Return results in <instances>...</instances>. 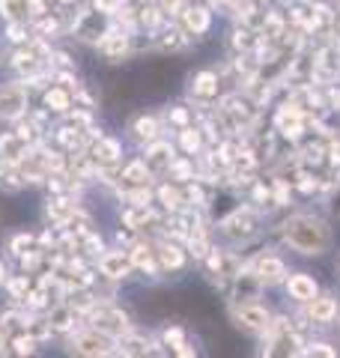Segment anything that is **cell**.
Masks as SVG:
<instances>
[{"instance_id": "20", "label": "cell", "mask_w": 340, "mask_h": 358, "mask_svg": "<svg viewBox=\"0 0 340 358\" xmlns=\"http://www.w3.org/2000/svg\"><path fill=\"white\" fill-rule=\"evenodd\" d=\"M120 221H122V227L134 233V236H138V233H150V230L164 224V218L155 212V206H126Z\"/></svg>"}, {"instance_id": "38", "label": "cell", "mask_w": 340, "mask_h": 358, "mask_svg": "<svg viewBox=\"0 0 340 358\" xmlns=\"http://www.w3.org/2000/svg\"><path fill=\"white\" fill-rule=\"evenodd\" d=\"M153 185H146V188H129V192H120V200H126L129 206H153Z\"/></svg>"}, {"instance_id": "35", "label": "cell", "mask_w": 340, "mask_h": 358, "mask_svg": "<svg viewBox=\"0 0 340 358\" xmlns=\"http://www.w3.org/2000/svg\"><path fill=\"white\" fill-rule=\"evenodd\" d=\"M30 248H36V236H33V233H27V230H18V233H13V236L6 239V251L13 254V257L27 254Z\"/></svg>"}, {"instance_id": "27", "label": "cell", "mask_w": 340, "mask_h": 358, "mask_svg": "<svg viewBox=\"0 0 340 358\" xmlns=\"http://www.w3.org/2000/svg\"><path fill=\"white\" fill-rule=\"evenodd\" d=\"M206 134H203V129L197 126H188V129H183V131H176V150L183 152V155H188V159H200L203 152H206Z\"/></svg>"}, {"instance_id": "7", "label": "cell", "mask_w": 340, "mask_h": 358, "mask_svg": "<svg viewBox=\"0 0 340 358\" xmlns=\"http://www.w3.org/2000/svg\"><path fill=\"white\" fill-rule=\"evenodd\" d=\"M188 96L194 105H218L224 96V75L221 69H200L191 75Z\"/></svg>"}, {"instance_id": "42", "label": "cell", "mask_w": 340, "mask_h": 358, "mask_svg": "<svg viewBox=\"0 0 340 358\" xmlns=\"http://www.w3.org/2000/svg\"><path fill=\"white\" fill-rule=\"evenodd\" d=\"M328 209H332L334 215H337V221H340V185L332 192V197H328Z\"/></svg>"}, {"instance_id": "29", "label": "cell", "mask_w": 340, "mask_h": 358, "mask_svg": "<svg viewBox=\"0 0 340 358\" xmlns=\"http://www.w3.org/2000/svg\"><path fill=\"white\" fill-rule=\"evenodd\" d=\"M155 200L162 203V209L167 215H176V212H185V197H183V185L173 182H162L155 188Z\"/></svg>"}, {"instance_id": "10", "label": "cell", "mask_w": 340, "mask_h": 358, "mask_svg": "<svg viewBox=\"0 0 340 358\" xmlns=\"http://www.w3.org/2000/svg\"><path fill=\"white\" fill-rule=\"evenodd\" d=\"M84 152L93 162L96 171H113V167L122 164V143L117 138H111V134H99Z\"/></svg>"}, {"instance_id": "1", "label": "cell", "mask_w": 340, "mask_h": 358, "mask_svg": "<svg viewBox=\"0 0 340 358\" xmlns=\"http://www.w3.org/2000/svg\"><path fill=\"white\" fill-rule=\"evenodd\" d=\"M278 239L302 257H323L325 251H332L334 233H332V224L323 215L292 212V215H287L278 224Z\"/></svg>"}, {"instance_id": "30", "label": "cell", "mask_w": 340, "mask_h": 358, "mask_svg": "<svg viewBox=\"0 0 340 358\" xmlns=\"http://www.w3.org/2000/svg\"><path fill=\"white\" fill-rule=\"evenodd\" d=\"M200 176L197 171V159H188V155H176V162L170 164V171H167V182H173V185H188V182H194V179Z\"/></svg>"}, {"instance_id": "36", "label": "cell", "mask_w": 340, "mask_h": 358, "mask_svg": "<svg viewBox=\"0 0 340 358\" xmlns=\"http://www.w3.org/2000/svg\"><path fill=\"white\" fill-rule=\"evenodd\" d=\"M36 338H33L30 331H18V334H13V338H9V352L13 355H33L36 352Z\"/></svg>"}, {"instance_id": "4", "label": "cell", "mask_w": 340, "mask_h": 358, "mask_svg": "<svg viewBox=\"0 0 340 358\" xmlns=\"http://www.w3.org/2000/svg\"><path fill=\"white\" fill-rule=\"evenodd\" d=\"M111 27H113L111 13H101V9H96V6H84L81 13H75V18L69 21V36L99 48V42L108 36Z\"/></svg>"}, {"instance_id": "47", "label": "cell", "mask_w": 340, "mask_h": 358, "mask_svg": "<svg viewBox=\"0 0 340 358\" xmlns=\"http://www.w3.org/2000/svg\"><path fill=\"white\" fill-rule=\"evenodd\" d=\"M332 3H334V6H340V0H332Z\"/></svg>"}, {"instance_id": "12", "label": "cell", "mask_w": 340, "mask_h": 358, "mask_svg": "<svg viewBox=\"0 0 340 358\" xmlns=\"http://www.w3.org/2000/svg\"><path fill=\"white\" fill-rule=\"evenodd\" d=\"M143 155V164H146V171L153 173V179H164L167 176V171H170V164L176 162V155H179V150H176V143H170V141H155V143H150V147H143L141 150Z\"/></svg>"}, {"instance_id": "43", "label": "cell", "mask_w": 340, "mask_h": 358, "mask_svg": "<svg viewBox=\"0 0 340 358\" xmlns=\"http://www.w3.org/2000/svg\"><path fill=\"white\" fill-rule=\"evenodd\" d=\"M9 352V334L0 329V355H6Z\"/></svg>"}, {"instance_id": "13", "label": "cell", "mask_w": 340, "mask_h": 358, "mask_svg": "<svg viewBox=\"0 0 340 358\" xmlns=\"http://www.w3.org/2000/svg\"><path fill=\"white\" fill-rule=\"evenodd\" d=\"M173 21L188 33L191 39H197V36H203V33H209V27H212V9L206 3H200V0H188L185 9Z\"/></svg>"}, {"instance_id": "33", "label": "cell", "mask_w": 340, "mask_h": 358, "mask_svg": "<svg viewBox=\"0 0 340 358\" xmlns=\"http://www.w3.org/2000/svg\"><path fill=\"white\" fill-rule=\"evenodd\" d=\"M290 185H292V192H296V194H302V197H311V194L320 192V176L311 173V171H304V167H299V171L292 173Z\"/></svg>"}, {"instance_id": "16", "label": "cell", "mask_w": 340, "mask_h": 358, "mask_svg": "<svg viewBox=\"0 0 340 358\" xmlns=\"http://www.w3.org/2000/svg\"><path fill=\"white\" fill-rule=\"evenodd\" d=\"M153 248H155L158 266H162L164 275H176V272H183V268L188 266V251H185L183 242H173V239L162 236V239L153 242Z\"/></svg>"}, {"instance_id": "39", "label": "cell", "mask_w": 340, "mask_h": 358, "mask_svg": "<svg viewBox=\"0 0 340 358\" xmlns=\"http://www.w3.org/2000/svg\"><path fill=\"white\" fill-rule=\"evenodd\" d=\"M188 341V334H185V329L183 326H167L164 331H162V346L167 352H173V350H179Z\"/></svg>"}, {"instance_id": "34", "label": "cell", "mask_w": 340, "mask_h": 358, "mask_svg": "<svg viewBox=\"0 0 340 358\" xmlns=\"http://www.w3.org/2000/svg\"><path fill=\"white\" fill-rule=\"evenodd\" d=\"M164 120H167L170 129L183 131V129H188V126H194V110H191L188 105H173V108H167Z\"/></svg>"}, {"instance_id": "3", "label": "cell", "mask_w": 340, "mask_h": 358, "mask_svg": "<svg viewBox=\"0 0 340 358\" xmlns=\"http://www.w3.org/2000/svg\"><path fill=\"white\" fill-rule=\"evenodd\" d=\"M113 350H117V341L93 326H81L75 334L66 338V352H69V358H111Z\"/></svg>"}, {"instance_id": "15", "label": "cell", "mask_w": 340, "mask_h": 358, "mask_svg": "<svg viewBox=\"0 0 340 358\" xmlns=\"http://www.w3.org/2000/svg\"><path fill=\"white\" fill-rule=\"evenodd\" d=\"M302 308H304L302 310L304 326H332L340 313V301L332 293H320L313 301H308V305H302Z\"/></svg>"}, {"instance_id": "14", "label": "cell", "mask_w": 340, "mask_h": 358, "mask_svg": "<svg viewBox=\"0 0 340 358\" xmlns=\"http://www.w3.org/2000/svg\"><path fill=\"white\" fill-rule=\"evenodd\" d=\"M129 260L134 266V272H141L143 278H150V281H158V278H164L162 266H158V257H155V248L150 239H134L129 245Z\"/></svg>"}, {"instance_id": "41", "label": "cell", "mask_w": 340, "mask_h": 358, "mask_svg": "<svg viewBox=\"0 0 340 358\" xmlns=\"http://www.w3.org/2000/svg\"><path fill=\"white\" fill-rule=\"evenodd\" d=\"M173 358H197V350H194V343L185 341L179 350H173Z\"/></svg>"}, {"instance_id": "45", "label": "cell", "mask_w": 340, "mask_h": 358, "mask_svg": "<svg viewBox=\"0 0 340 358\" xmlns=\"http://www.w3.org/2000/svg\"><path fill=\"white\" fill-rule=\"evenodd\" d=\"M60 6H72V3H78V0H57Z\"/></svg>"}, {"instance_id": "9", "label": "cell", "mask_w": 340, "mask_h": 358, "mask_svg": "<svg viewBox=\"0 0 340 358\" xmlns=\"http://www.w3.org/2000/svg\"><path fill=\"white\" fill-rule=\"evenodd\" d=\"M245 263L260 278V284H263V287H278V284H283L290 278L287 263H283L275 251H260L254 257H248Z\"/></svg>"}, {"instance_id": "46", "label": "cell", "mask_w": 340, "mask_h": 358, "mask_svg": "<svg viewBox=\"0 0 340 358\" xmlns=\"http://www.w3.org/2000/svg\"><path fill=\"white\" fill-rule=\"evenodd\" d=\"M13 358H33V355H13Z\"/></svg>"}, {"instance_id": "22", "label": "cell", "mask_w": 340, "mask_h": 358, "mask_svg": "<svg viewBox=\"0 0 340 358\" xmlns=\"http://www.w3.org/2000/svg\"><path fill=\"white\" fill-rule=\"evenodd\" d=\"M153 185V173L146 171L143 159H132L126 164H120V173H117V194L120 192H129V188H146Z\"/></svg>"}, {"instance_id": "6", "label": "cell", "mask_w": 340, "mask_h": 358, "mask_svg": "<svg viewBox=\"0 0 340 358\" xmlns=\"http://www.w3.org/2000/svg\"><path fill=\"white\" fill-rule=\"evenodd\" d=\"M230 320L239 331L263 338V331L271 320V310L263 301H230Z\"/></svg>"}, {"instance_id": "44", "label": "cell", "mask_w": 340, "mask_h": 358, "mask_svg": "<svg viewBox=\"0 0 340 358\" xmlns=\"http://www.w3.org/2000/svg\"><path fill=\"white\" fill-rule=\"evenodd\" d=\"M6 278H9V272H6V263L0 260V284H6Z\"/></svg>"}, {"instance_id": "17", "label": "cell", "mask_w": 340, "mask_h": 358, "mask_svg": "<svg viewBox=\"0 0 340 358\" xmlns=\"http://www.w3.org/2000/svg\"><path fill=\"white\" fill-rule=\"evenodd\" d=\"M45 320H48V326H51V334H66V338L81 329V322H87L66 299L57 301V305H51L48 313H45Z\"/></svg>"}, {"instance_id": "48", "label": "cell", "mask_w": 340, "mask_h": 358, "mask_svg": "<svg viewBox=\"0 0 340 358\" xmlns=\"http://www.w3.org/2000/svg\"><path fill=\"white\" fill-rule=\"evenodd\" d=\"M337 266H340V260H337Z\"/></svg>"}, {"instance_id": "31", "label": "cell", "mask_w": 340, "mask_h": 358, "mask_svg": "<svg viewBox=\"0 0 340 358\" xmlns=\"http://www.w3.org/2000/svg\"><path fill=\"white\" fill-rule=\"evenodd\" d=\"M33 284H36V281H33V275H24V272H18V275H9L3 287H6L9 299H13L15 305H21V301L27 299V293L33 289Z\"/></svg>"}, {"instance_id": "19", "label": "cell", "mask_w": 340, "mask_h": 358, "mask_svg": "<svg viewBox=\"0 0 340 358\" xmlns=\"http://www.w3.org/2000/svg\"><path fill=\"white\" fill-rule=\"evenodd\" d=\"M99 51L105 54V60H111V63L126 60L129 54H134V33L122 30V27H111L108 36L99 42Z\"/></svg>"}, {"instance_id": "5", "label": "cell", "mask_w": 340, "mask_h": 358, "mask_svg": "<svg viewBox=\"0 0 340 358\" xmlns=\"http://www.w3.org/2000/svg\"><path fill=\"white\" fill-rule=\"evenodd\" d=\"M87 326H93V329H99V331L111 334L113 341L126 338V334L134 329L129 310H122L117 301H111V299H99V305L90 310V317H87Z\"/></svg>"}, {"instance_id": "21", "label": "cell", "mask_w": 340, "mask_h": 358, "mask_svg": "<svg viewBox=\"0 0 340 358\" xmlns=\"http://www.w3.org/2000/svg\"><path fill=\"white\" fill-rule=\"evenodd\" d=\"M230 301H260V296H263V284H260V278L248 268V263L242 266V272L230 281Z\"/></svg>"}, {"instance_id": "40", "label": "cell", "mask_w": 340, "mask_h": 358, "mask_svg": "<svg viewBox=\"0 0 340 358\" xmlns=\"http://www.w3.org/2000/svg\"><path fill=\"white\" fill-rule=\"evenodd\" d=\"M302 358H337V350L325 341H313V343H304Z\"/></svg>"}, {"instance_id": "24", "label": "cell", "mask_w": 340, "mask_h": 358, "mask_svg": "<svg viewBox=\"0 0 340 358\" xmlns=\"http://www.w3.org/2000/svg\"><path fill=\"white\" fill-rule=\"evenodd\" d=\"M78 209H81V206H78L75 197H69V194H54V197H48V203H45V215H48V221L54 224L57 230H66V227H69V221L75 218Z\"/></svg>"}, {"instance_id": "28", "label": "cell", "mask_w": 340, "mask_h": 358, "mask_svg": "<svg viewBox=\"0 0 340 358\" xmlns=\"http://www.w3.org/2000/svg\"><path fill=\"white\" fill-rule=\"evenodd\" d=\"M27 150H30V147L18 138L15 131H0V162H3V164L18 167L21 162H24Z\"/></svg>"}, {"instance_id": "18", "label": "cell", "mask_w": 340, "mask_h": 358, "mask_svg": "<svg viewBox=\"0 0 340 358\" xmlns=\"http://www.w3.org/2000/svg\"><path fill=\"white\" fill-rule=\"evenodd\" d=\"M129 138L143 150V147H150V143L164 138V122L155 114H138V117L129 120Z\"/></svg>"}, {"instance_id": "2", "label": "cell", "mask_w": 340, "mask_h": 358, "mask_svg": "<svg viewBox=\"0 0 340 358\" xmlns=\"http://www.w3.org/2000/svg\"><path fill=\"white\" fill-rule=\"evenodd\" d=\"M218 233L224 236V242L230 245V248H245V245H251L260 239V233H263V212L242 203L236 212H230L221 224H215Z\"/></svg>"}, {"instance_id": "23", "label": "cell", "mask_w": 340, "mask_h": 358, "mask_svg": "<svg viewBox=\"0 0 340 358\" xmlns=\"http://www.w3.org/2000/svg\"><path fill=\"white\" fill-rule=\"evenodd\" d=\"M283 289H287V296L296 301V305H308V301L320 296V284H316V278L308 272H290V278L283 281Z\"/></svg>"}, {"instance_id": "8", "label": "cell", "mask_w": 340, "mask_h": 358, "mask_svg": "<svg viewBox=\"0 0 340 358\" xmlns=\"http://www.w3.org/2000/svg\"><path fill=\"white\" fill-rule=\"evenodd\" d=\"M30 110V90L21 81H6L0 84V120L18 122L24 120Z\"/></svg>"}, {"instance_id": "25", "label": "cell", "mask_w": 340, "mask_h": 358, "mask_svg": "<svg viewBox=\"0 0 340 358\" xmlns=\"http://www.w3.org/2000/svg\"><path fill=\"white\" fill-rule=\"evenodd\" d=\"M191 36L176 24V21H167L162 30L153 33V48L155 51H185Z\"/></svg>"}, {"instance_id": "32", "label": "cell", "mask_w": 340, "mask_h": 358, "mask_svg": "<svg viewBox=\"0 0 340 358\" xmlns=\"http://www.w3.org/2000/svg\"><path fill=\"white\" fill-rule=\"evenodd\" d=\"M0 18H3L6 24L30 21V0H0Z\"/></svg>"}, {"instance_id": "26", "label": "cell", "mask_w": 340, "mask_h": 358, "mask_svg": "<svg viewBox=\"0 0 340 358\" xmlns=\"http://www.w3.org/2000/svg\"><path fill=\"white\" fill-rule=\"evenodd\" d=\"M42 108L48 110V114L66 117L75 108V93H72V90H66V87H60V84L45 87L42 90Z\"/></svg>"}, {"instance_id": "11", "label": "cell", "mask_w": 340, "mask_h": 358, "mask_svg": "<svg viewBox=\"0 0 340 358\" xmlns=\"http://www.w3.org/2000/svg\"><path fill=\"white\" fill-rule=\"evenodd\" d=\"M96 268H99V275L105 278V281H111V284L129 281V278L134 275V266L129 260V251L126 248H108L96 260Z\"/></svg>"}, {"instance_id": "37", "label": "cell", "mask_w": 340, "mask_h": 358, "mask_svg": "<svg viewBox=\"0 0 340 358\" xmlns=\"http://www.w3.org/2000/svg\"><path fill=\"white\" fill-rule=\"evenodd\" d=\"M45 260H48V254H45L42 248H30L27 254H21V257H18L21 272H24V275H36L39 268L45 266Z\"/></svg>"}]
</instances>
